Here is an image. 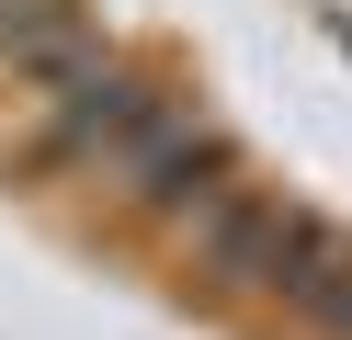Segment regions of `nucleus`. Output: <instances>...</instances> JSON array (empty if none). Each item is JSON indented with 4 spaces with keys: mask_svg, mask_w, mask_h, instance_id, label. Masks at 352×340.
Wrapping results in <instances>:
<instances>
[{
    "mask_svg": "<svg viewBox=\"0 0 352 340\" xmlns=\"http://www.w3.org/2000/svg\"><path fill=\"white\" fill-rule=\"evenodd\" d=\"M91 57H102V23L80 12V0H0V68L23 91H57Z\"/></svg>",
    "mask_w": 352,
    "mask_h": 340,
    "instance_id": "20e7f679",
    "label": "nucleus"
},
{
    "mask_svg": "<svg viewBox=\"0 0 352 340\" xmlns=\"http://www.w3.org/2000/svg\"><path fill=\"white\" fill-rule=\"evenodd\" d=\"M114 181H125V204H137L148 227H193L205 204L239 193V148L216 125H193V113H160V125L114 159Z\"/></svg>",
    "mask_w": 352,
    "mask_h": 340,
    "instance_id": "7ed1b4c3",
    "label": "nucleus"
},
{
    "mask_svg": "<svg viewBox=\"0 0 352 340\" xmlns=\"http://www.w3.org/2000/svg\"><path fill=\"white\" fill-rule=\"evenodd\" d=\"M318 238H329V227L307 216V204H284V193H228V204L193 216V272H205L216 295H296V272L318 261Z\"/></svg>",
    "mask_w": 352,
    "mask_h": 340,
    "instance_id": "f03ea898",
    "label": "nucleus"
},
{
    "mask_svg": "<svg viewBox=\"0 0 352 340\" xmlns=\"http://www.w3.org/2000/svg\"><path fill=\"white\" fill-rule=\"evenodd\" d=\"M284 306H307L329 340H352V238H341V227L318 238V261L296 272V295H284Z\"/></svg>",
    "mask_w": 352,
    "mask_h": 340,
    "instance_id": "39448f33",
    "label": "nucleus"
},
{
    "mask_svg": "<svg viewBox=\"0 0 352 340\" xmlns=\"http://www.w3.org/2000/svg\"><path fill=\"white\" fill-rule=\"evenodd\" d=\"M160 113H170V91L102 45L91 68H69V80L34 102V148H23V170H114V159L137 148Z\"/></svg>",
    "mask_w": 352,
    "mask_h": 340,
    "instance_id": "f257e3e1",
    "label": "nucleus"
}]
</instances>
